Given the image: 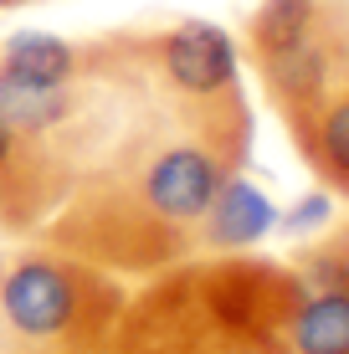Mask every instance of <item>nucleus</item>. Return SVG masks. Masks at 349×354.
I'll use <instances>...</instances> for the list:
<instances>
[{
	"instance_id": "f257e3e1",
	"label": "nucleus",
	"mask_w": 349,
	"mask_h": 354,
	"mask_svg": "<svg viewBox=\"0 0 349 354\" xmlns=\"http://www.w3.org/2000/svg\"><path fill=\"white\" fill-rule=\"evenodd\" d=\"M82 46L98 67L129 82V108L36 241L144 283L200 257L211 201L247 169L252 108H185L154 93L134 72L118 31Z\"/></svg>"
},
{
	"instance_id": "f03ea898",
	"label": "nucleus",
	"mask_w": 349,
	"mask_h": 354,
	"mask_svg": "<svg viewBox=\"0 0 349 354\" xmlns=\"http://www.w3.org/2000/svg\"><path fill=\"white\" fill-rule=\"evenodd\" d=\"M129 303V277L72 252H0V354H103Z\"/></svg>"
},
{
	"instance_id": "7ed1b4c3",
	"label": "nucleus",
	"mask_w": 349,
	"mask_h": 354,
	"mask_svg": "<svg viewBox=\"0 0 349 354\" xmlns=\"http://www.w3.org/2000/svg\"><path fill=\"white\" fill-rule=\"evenodd\" d=\"M103 354H283L267 334L232 324L200 292L196 262H175L129 292Z\"/></svg>"
},
{
	"instance_id": "20e7f679",
	"label": "nucleus",
	"mask_w": 349,
	"mask_h": 354,
	"mask_svg": "<svg viewBox=\"0 0 349 354\" xmlns=\"http://www.w3.org/2000/svg\"><path fill=\"white\" fill-rule=\"evenodd\" d=\"M129 62L154 93L185 108H242V57L211 21H175L160 31H118Z\"/></svg>"
},
{
	"instance_id": "39448f33",
	"label": "nucleus",
	"mask_w": 349,
	"mask_h": 354,
	"mask_svg": "<svg viewBox=\"0 0 349 354\" xmlns=\"http://www.w3.org/2000/svg\"><path fill=\"white\" fill-rule=\"evenodd\" d=\"M72 185H77V169L41 139H26L0 113V231L36 236Z\"/></svg>"
},
{
	"instance_id": "423d86ee",
	"label": "nucleus",
	"mask_w": 349,
	"mask_h": 354,
	"mask_svg": "<svg viewBox=\"0 0 349 354\" xmlns=\"http://www.w3.org/2000/svg\"><path fill=\"white\" fill-rule=\"evenodd\" d=\"M287 139L329 195L349 201V67L319 93L314 108L287 118Z\"/></svg>"
},
{
	"instance_id": "0eeeda50",
	"label": "nucleus",
	"mask_w": 349,
	"mask_h": 354,
	"mask_svg": "<svg viewBox=\"0 0 349 354\" xmlns=\"http://www.w3.org/2000/svg\"><path fill=\"white\" fill-rule=\"evenodd\" d=\"M283 354H349V277L303 283L287 324L278 328Z\"/></svg>"
},
{
	"instance_id": "6e6552de",
	"label": "nucleus",
	"mask_w": 349,
	"mask_h": 354,
	"mask_svg": "<svg viewBox=\"0 0 349 354\" xmlns=\"http://www.w3.org/2000/svg\"><path fill=\"white\" fill-rule=\"evenodd\" d=\"M272 226H278V205L252 185L247 175H236L211 201V216L200 226V257L206 252H252Z\"/></svg>"
},
{
	"instance_id": "1a4fd4ad",
	"label": "nucleus",
	"mask_w": 349,
	"mask_h": 354,
	"mask_svg": "<svg viewBox=\"0 0 349 354\" xmlns=\"http://www.w3.org/2000/svg\"><path fill=\"white\" fill-rule=\"evenodd\" d=\"M0 72L26 82H67L82 72V41L46 36V31H16L0 41Z\"/></svg>"
},
{
	"instance_id": "9d476101",
	"label": "nucleus",
	"mask_w": 349,
	"mask_h": 354,
	"mask_svg": "<svg viewBox=\"0 0 349 354\" xmlns=\"http://www.w3.org/2000/svg\"><path fill=\"white\" fill-rule=\"evenodd\" d=\"M319 10H323L319 0H262V6L247 16V57L262 62V57L293 46L298 36L319 21Z\"/></svg>"
},
{
	"instance_id": "9b49d317",
	"label": "nucleus",
	"mask_w": 349,
	"mask_h": 354,
	"mask_svg": "<svg viewBox=\"0 0 349 354\" xmlns=\"http://www.w3.org/2000/svg\"><path fill=\"white\" fill-rule=\"evenodd\" d=\"M329 216H334V195L319 185V190H308L287 216H278V231H287V236H308V231H319Z\"/></svg>"
},
{
	"instance_id": "f8f14e48",
	"label": "nucleus",
	"mask_w": 349,
	"mask_h": 354,
	"mask_svg": "<svg viewBox=\"0 0 349 354\" xmlns=\"http://www.w3.org/2000/svg\"><path fill=\"white\" fill-rule=\"evenodd\" d=\"M319 6H349V0H319Z\"/></svg>"
},
{
	"instance_id": "ddd939ff",
	"label": "nucleus",
	"mask_w": 349,
	"mask_h": 354,
	"mask_svg": "<svg viewBox=\"0 0 349 354\" xmlns=\"http://www.w3.org/2000/svg\"><path fill=\"white\" fill-rule=\"evenodd\" d=\"M0 6H21V0H0Z\"/></svg>"
}]
</instances>
